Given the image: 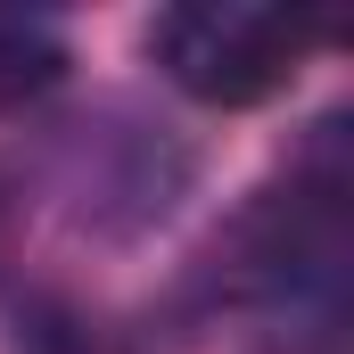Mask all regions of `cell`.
Listing matches in <instances>:
<instances>
[{
  "instance_id": "3",
  "label": "cell",
  "mask_w": 354,
  "mask_h": 354,
  "mask_svg": "<svg viewBox=\"0 0 354 354\" xmlns=\"http://www.w3.org/2000/svg\"><path fill=\"white\" fill-rule=\"evenodd\" d=\"M0 248H8V198H0Z\"/></svg>"
},
{
  "instance_id": "2",
  "label": "cell",
  "mask_w": 354,
  "mask_h": 354,
  "mask_svg": "<svg viewBox=\"0 0 354 354\" xmlns=\"http://www.w3.org/2000/svg\"><path fill=\"white\" fill-rule=\"evenodd\" d=\"M66 75V41L25 17V8H0V107H25L33 91H50Z\"/></svg>"
},
{
  "instance_id": "1",
  "label": "cell",
  "mask_w": 354,
  "mask_h": 354,
  "mask_svg": "<svg viewBox=\"0 0 354 354\" xmlns=\"http://www.w3.org/2000/svg\"><path fill=\"white\" fill-rule=\"evenodd\" d=\"M330 25L305 8H264V0H189L157 25V66L206 107H256L297 83Z\"/></svg>"
}]
</instances>
